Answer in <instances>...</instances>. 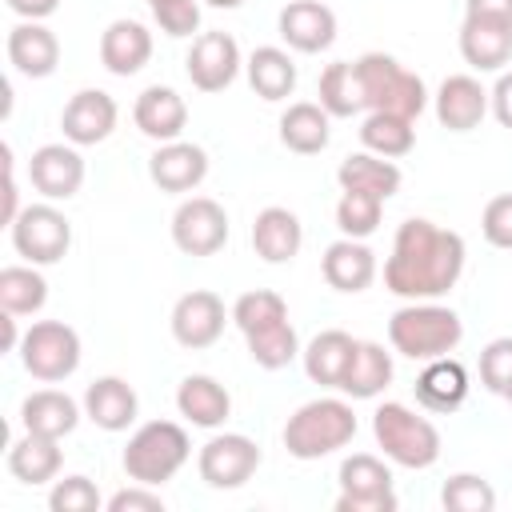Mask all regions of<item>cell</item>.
Returning <instances> with one entry per match:
<instances>
[{
    "mask_svg": "<svg viewBox=\"0 0 512 512\" xmlns=\"http://www.w3.org/2000/svg\"><path fill=\"white\" fill-rule=\"evenodd\" d=\"M148 176L160 192H192L208 176V152L188 140H168L148 156Z\"/></svg>",
    "mask_w": 512,
    "mask_h": 512,
    "instance_id": "17",
    "label": "cell"
},
{
    "mask_svg": "<svg viewBox=\"0 0 512 512\" xmlns=\"http://www.w3.org/2000/svg\"><path fill=\"white\" fill-rule=\"evenodd\" d=\"M244 68H248V84H252V92H256L260 100H284V96H292V88H296V64H292V56H288L284 48H276V44L256 48Z\"/></svg>",
    "mask_w": 512,
    "mask_h": 512,
    "instance_id": "34",
    "label": "cell"
},
{
    "mask_svg": "<svg viewBox=\"0 0 512 512\" xmlns=\"http://www.w3.org/2000/svg\"><path fill=\"white\" fill-rule=\"evenodd\" d=\"M12 228V248L28 260V264H56L64 260L68 244H72V224L68 216L48 200V204H28L20 208V216L8 224Z\"/></svg>",
    "mask_w": 512,
    "mask_h": 512,
    "instance_id": "8",
    "label": "cell"
},
{
    "mask_svg": "<svg viewBox=\"0 0 512 512\" xmlns=\"http://www.w3.org/2000/svg\"><path fill=\"white\" fill-rule=\"evenodd\" d=\"M204 4H212V8H240L244 0H204Z\"/></svg>",
    "mask_w": 512,
    "mask_h": 512,
    "instance_id": "52",
    "label": "cell"
},
{
    "mask_svg": "<svg viewBox=\"0 0 512 512\" xmlns=\"http://www.w3.org/2000/svg\"><path fill=\"white\" fill-rule=\"evenodd\" d=\"M332 116L312 104V100H300V104H288L284 116H280V144L296 156H316L328 148L332 140Z\"/></svg>",
    "mask_w": 512,
    "mask_h": 512,
    "instance_id": "29",
    "label": "cell"
},
{
    "mask_svg": "<svg viewBox=\"0 0 512 512\" xmlns=\"http://www.w3.org/2000/svg\"><path fill=\"white\" fill-rule=\"evenodd\" d=\"M388 340L400 356L408 360H436L456 352V344L464 340V324L452 308L436 304V300H408L404 308L392 312L388 320Z\"/></svg>",
    "mask_w": 512,
    "mask_h": 512,
    "instance_id": "2",
    "label": "cell"
},
{
    "mask_svg": "<svg viewBox=\"0 0 512 512\" xmlns=\"http://www.w3.org/2000/svg\"><path fill=\"white\" fill-rule=\"evenodd\" d=\"M144 4H148V8H160V4H168V0H144Z\"/></svg>",
    "mask_w": 512,
    "mask_h": 512,
    "instance_id": "53",
    "label": "cell"
},
{
    "mask_svg": "<svg viewBox=\"0 0 512 512\" xmlns=\"http://www.w3.org/2000/svg\"><path fill=\"white\" fill-rule=\"evenodd\" d=\"M320 272H324L328 288L356 296V292H364V288L376 280V252H372L364 240L340 236L336 244H328V248H324Z\"/></svg>",
    "mask_w": 512,
    "mask_h": 512,
    "instance_id": "21",
    "label": "cell"
},
{
    "mask_svg": "<svg viewBox=\"0 0 512 512\" xmlns=\"http://www.w3.org/2000/svg\"><path fill=\"white\" fill-rule=\"evenodd\" d=\"M48 300V280L36 272V264H8L0 268V308L12 316H32Z\"/></svg>",
    "mask_w": 512,
    "mask_h": 512,
    "instance_id": "37",
    "label": "cell"
},
{
    "mask_svg": "<svg viewBox=\"0 0 512 512\" xmlns=\"http://www.w3.org/2000/svg\"><path fill=\"white\" fill-rule=\"evenodd\" d=\"M488 112V92L476 76H444V84L436 88V120L448 128V132H472L480 128Z\"/></svg>",
    "mask_w": 512,
    "mask_h": 512,
    "instance_id": "20",
    "label": "cell"
},
{
    "mask_svg": "<svg viewBox=\"0 0 512 512\" xmlns=\"http://www.w3.org/2000/svg\"><path fill=\"white\" fill-rule=\"evenodd\" d=\"M276 320H288V304L280 292L272 288H256V292H244L236 304H232V324L240 332H256L264 324H276Z\"/></svg>",
    "mask_w": 512,
    "mask_h": 512,
    "instance_id": "41",
    "label": "cell"
},
{
    "mask_svg": "<svg viewBox=\"0 0 512 512\" xmlns=\"http://www.w3.org/2000/svg\"><path fill=\"white\" fill-rule=\"evenodd\" d=\"M480 232L492 248H504L512 252V192L504 196H492L484 204V216H480Z\"/></svg>",
    "mask_w": 512,
    "mask_h": 512,
    "instance_id": "44",
    "label": "cell"
},
{
    "mask_svg": "<svg viewBox=\"0 0 512 512\" xmlns=\"http://www.w3.org/2000/svg\"><path fill=\"white\" fill-rule=\"evenodd\" d=\"M240 64H244L240 60V44L228 32H200L192 40V48H188V60H184L188 80L200 92H224L236 80Z\"/></svg>",
    "mask_w": 512,
    "mask_h": 512,
    "instance_id": "13",
    "label": "cell"
},
{
    "mask_svg": "<svg viewBox=\"0 0 512 512\" xmlns=\"http://www.w3.org/2000/svg\"><path fill=\"white\" fill-rule=\"evenodd\" d=\"M440 504L448 512H492L496 508V488L476 472H456V476L444 480Z\"/></svg>",
    "mask_w": 512,
    "mask_h": 512,
    "instance_id": "40",
    "label": "cell"
},
{
    "mask_svg": "<svg viewBox=\"0 0 512 512\" xmlns=\"http://www.w3.org/2000/svg\"><path fill=\"white\" fill-rule=\"evenodd\" d=\"M20 364L40 384H60L80 368V336L64 320H36L20 340Z\"/></svg>",
    "mask_w": 512,
    "mask_h": 512,
    "instance_id": "7",
    "label": "cell"
},
{
    "mask_svg": "<svg viewBox=\"0 0 512 512\" xmlns=\"http://www.w3.org/2000/svg\"><path fill=\"white\" fill-rule=\"evenodd\" d=\"M480 384L496 396L512 388V336H500L480 352Z\"/></svg>",
    "mask_w": 512,
    "mask_h": 512,
    "instance_id": "43",
    "label": "cell"
},
{
    "mask_svg": "<svg viewBox=\"0 0 512 512\" xmlns=\"http://www.w3.org/2000/svg\"><path fill=\"white\" fill-rule=\"evenodd\" d=\"M140 412L136 388L120 376H100L84 388V416L104 432H124Z\"/></svg>",
    "mask_w": 512,
    "mask_h": 512,
    "instance_id": "22",
    "label": "cell"
},
{
    "mask_svg": "<svg viewBox=\"0 0 512 512\" xmlns=\"http://www.w3.org/2000/svg\"><path fill=\"white\" fill-rule=\"evenodd\" d=\"M48 508L52 512H96L100 508V492H96V484L88 476H64L48 492Z\"/></svg>",
    "mask_w": 512,
    "mask_h": 512,
    "instance_id": "42",
    "label": "cell"
},
{
    "mask_svg": "<svg viewBox=\"0 0 512 512\" xmlns=\"http://www.w3.org/2000/svg\"><path fill=\"white\" fill-rule=\"evenodd\" d=\"M356 344H360V340H352V336L340 332V328H328V332L312 336V344L300 352L308 380L320 384V388H340V380H344V372H348V364H352Z\"/></svg>",
    "mask_w": 512,
    "mask_h": 512,
    "instance_id": "30",
    "label": "cell"
},
{
    "mask_svg": "<svg viewBox=\"0 0 512 512\" xmlns=\"http://www.w3.org/2000/svg\"><path fill=\"white\" fill-rule=\"evenodd\" d=\"M60 464H64V452H60V440H56V436L24 432V436L8 448V472H12L20 484H48V480H56Z\"/></svg>",
    "mask_w": 512,
    "mask_h": 512,
    "instance_id": "31",
    "label": "cell"
},
{
    "mask_svg": "<svg viewBox=\"0 0 512 512\" xmlns=\"http://www.w3.org/2000/svg\"><path fill=\"white\" fill-rule=\"evenodd\" d=\"M356 76L364 88V108L368 112H396L416 120L428 108V88L416 72H408L396 56L388 52H364L356 60Z\"/></svg>",
    "mask_w": 512,
    "mask_h": 512,
    "instance_id": "6",
    "label": "cell"
},
{
    "mask_svg": "<svg viewBox=\"0 0 512 512\" xmlns=\"http://www.w3.org/2000/svg\"><path fill=\"white\" fill-rule=\"evenodd\" d=\"M340 496L336 512H396V492H392V472L380 456L356 452L340 464Z\"/></svg>",
    "mask_w": 512,
    "mask_h": 512,
    "instance_id": "9",
    "label": "cell"
},
{
    "mask_svg": "<svg viewBox=\"0 0 512 512\" xmlns=\"http://www.w3.org/2000/svg\"><path fill=\"white\" fill-rule=\"evenodd\" d=\"M276 28H280V40L288 48L312 56V52L332 48V40H336V12L328 4H320V0H292V4L280 8Z\"/></svg>",
    "mask_w": 512,
    "mask_h": 512,
    "instance_id": "16",
    "label": "cell"
},
{
    "mask_svg": "<svg viewBox=\"0 0 512 512\" xmlns=\"http://www.w3.org/2000/svg\"><path fill=\"white\" fill-rule=\"evenodd\" d=\"M172 244L184 256H216L228 244V212L212 196H192L172 212Z\"/></svg>",
    "mask_w": 512,
    "mask_h": 512,
    "instance_id": "11",
    "label": "cell"
},
{
    "mask_svg": "<svg viewBox=\"0 0 512 512\" xmlns=\"http://www.w3.org/2000/svg\"><path fill=\"white\" fill-rule=\"evenodd\" d=\"M416 400L428 412H456L468 400V372L452 356H436L416 376Z\"/></svg>",
    "mask_w": 512,
    "mask_h": 512,
    "instance_id": "27",
    "label": "cell"
},
{
    "mask_svg": "<svg viewBox=\"0 0 512 512\" xmlns=\"http://www.w3.org/2000/svg\"><path fill=\"white\" fill-rule=\"evenodd\" d=\"M244 340H248V356L268 372L288 368L300 356V340H296V328L288 320H276V324H264L256 332H244Z\"/></svg>",
    "mask_w": 512,
    "mask_h": 512,
    "instance_id": "38",
    "label": "cell"
},
{
    "mask_svg": "<svg viewBox=\"0 0 512 512\" xmlns=\"http://www.w3.org/2000/svg\"><path fill=\"white\" fill-rule=\"evenodd\" d=\"M152 16H156V24H160V32H168V36H192L196 28H200V4L196 0H168V4H160V8H152Z\"/></svg>",
    "mask_w": 512,
    "mask_h": 512,
    "instance_id": "45",
    "label": "cell"
},
{
    "mask_svg": "<svg viewBox=\"0 0 512 512\" xmlns=\"http://www.w3.org/2000/svg\"><path fill=\"white\" fill-rule=\"evenodd\" d=\"M20 20H48L56 8H60V0H4Z\"/></svg>",
    "mask_w": 512,
    "mask_h": 512,
    "instance_id": "49",
    "label": "cell"
},
{
    "mask_svg": "<svg viewBox=\"0 0 512 512\" xmlns=\"http://www.w3.org/2000/svg\"><path fill=\"white\" fill-rule=\"evenodd\" d=\"M468 248L464 236L412 216L396 228L392 256L384 260V288L400 300H440L456 288Z\"/></svg>",
    "mask_w": 512,
    "mask_h": 512,
    "instance_id": "1",
    "label": "cell"
},
{
    "mask_svg": "<svg viewBox=\"0 0 512 512\" xmlns=\"http://www.w3.org/2000/svg\"><path fill=\"white\" fill-rule=\"evenodd\" d=\"M0 324H4V348H8V352H12V348H20V340H24V336H16V316H12V312H4V316H0Z\"/></svg>",
    "mask_w": 512,
    "mask_h": 512,
    "instance_id": "51",
    "label": "cell"
},
{
    "mask_svg": "<svg viewBox=\"0 0 512 512\" xmlns=\"http://www.w3.org/2000/svg\"><path fill=\"white\" fill-rule=\"evenodd\" d=\"M352 436H356V412L348 400H336V396L300 404L284 424V448L296 460L332 456L336 448L352 444Z\"/></svg>",
    "mask_w": 512,
    "mask_h": 512,
    "instance_id": "3",
    "label": "cell"
},
{
    "mask_svg": "<svg viewBox=\"0 0 512 512\" xmlns=\"http://www.w3.org/2000/svg\"><path fill=\"white\" fill-rule=\"evenodd\" d=\"M8 64L28 76V80H44L56 72L60 64V40L52 28H44L40 20H20L8 32Z\"/></svg>",
    "mask_w": 512,
    "mask_h": 512,
    "instance_id": "19",
    "label": "cell"
},
{
    "mask_svg": "<svg viewBox=\"0 0 512 512\" xmlns=\"http://www.w3.org/2000/svg\"><path fill=\"white\" fill-rule=\"evenodd\" d=\"M392 384V352H384V344L376 340H360L352 352V364L340 380V392L352 400H372Z\"/></svg>",
    "mask_w": 512,
    "mask_h": 512,
    "instance_id": "32",
    "label": "cell"
},
{
    "mask_svg": "<svg viewBox=\"0 0 512 512\" xmlns=\"http://www.w3.org/2000/svg\"><path fill=\"white\" fill-rule=\"evenodd\" d=\"M196 468H200V480H204L208 488L228 492V488H240V484H248V480L256 476V468H260V448H256V440H248V436H240V432H220V436H212V440L200 448Z\"/></svg>",
    "mask_w": 512,
    "mask_h": 512,
    "instance_id": "10",
    "label": "cell"
},
{
    "mask_svg": "<svg viewBox=\"0 0 512 512\" xmlns=\"http://www.w3.org/2000/svg\"><path fill=\"white\" fill-rule=\"evenodd\" d=\"M176 408H180V416H184L188 424H196V428H220V424L228 420V412H232V396H228V388H224L216 376L196 372V376H184V380H180V388H176Z\"/></svg>",
    "mask_w": 512,
    "mask_h": 512,
    "instance_id": "26",
    "label": "cell"
},
{
    "mask_svg": "<svg viewBox=\"0 0 512 512\" xmlns=\"http://www.w3.org/2000/svg\"><path fill=\"white\" fill-rule=\"evenodd\" d=\"M192 456V444H188V432L172 420H148L140 424L128 444H124V472L128 480L136 484H152L160 488L164 480H172Z\"/></svg>",
    "mask_w": 512,
    "mask_h": 512,
    "instance_id": "4",
    "label": "cell"
},
{
    "mask_svg": "<svg viewBox=\"0 0 512 512\" xmlns=\"http://www.w3.org/2000/svg\"><path fill=\"white\" fill-rule=\"evenodd\" d=\"M504 400H508V404H512V388H508V392H504Z\"/></svg>",
    "mask_w": 512,
    "mask_h": 512,
    "instance_id": "54",
    "label": "cell"
},
{
    "mask_svg": "<svg viewBox=\"0 0 512 512\" xmlns=\"http://www.w3.org/2000/svg\"><path fill=\"white\" fill-rule=\"evenodd\" d=\"M460 56L476 72H500L512 60V24L464 16V24H460Z\"/></svg>",
    "mask_w": 512,
    "mask_h": 512,
    "instance_id": "23",
    "label": "cell"
},
{
    "mask_svg": "<svg viewBox=\"0 0 512 512\" xmlns=\"http://www.w3.org/2000/svg\"><path fill=\"white\" fill-rule=\"evenodd\" d=\"M336 180H340L344 192H372L380 200H388V196L400 192V168L392 160L376 156V152H352V156H344L340 168H336Z\"/></svg>",
    "mask_w": 512,
    "mask_h": 512,
    "instance_id": "33",
    "label": "cell"
},
{
    "mask_svg": "<svg viewBox=\"0 0 512 512\" xmlns=\"http://www.w3.org/2000/svg\"><path fill=\"white\" fill-rule=\"evenodd\" d=\"M316 96H320V108L328 116H356L364 108V88H360V76H356V64L352 60H336L320 72V84H316Z\"/></svg>",
    "mask_w": 512,
    "mask_h": 512,
    "instance_id": "36",
    "label": "cell"
},
{
    "mask_svg": "<svg viewBox=\"0 0 512 512\" xmlns=\"http://www.w3.org/2000/svg\"><path fill=\"white\" fill-rule=\"evenodd\" d=\"M372 436L384 448V456L400 468H432L440 460V432L428 416L412 412L408 404H380L372 412Z\"/></svg>",
    "mask_w": 512,
    "mask_h": 512,
    "instance_id": "5",
    "label": "cell"
},
{
    "mask_svg": "<svg viewBox=\"0 0 512 512\" xmlns=\"http://www.w3.org/2000/svg\"><path fill=\"white\" fill-rule=\"evenodd\" d=\"M380 216H384V200L372 192H344L336 204V228L340 236L352 240H368L380 228Z\"/></svg>",
    "mask_w": 512,
    "mask_h": 512,
    "instance_id": "39",
    "label": "cell"
},
{
    "mask_svg": "<svg viewBox=\"0 0 512 512\" xmlns=\"http://www.w3.org/2000/svg\"><path fill=\"white\" fill-rule=\"evenodd\" d=\"M20 216V196H16V172H12V148H8V188H4V224Z\"/></svg>",
    "mask_w": 512,
    "mask_h": 512,
    "instance_id": "50",
    "label": "cell"
},
{
    "mask_svg": "<svg viewBox=\"0 0 512 512\" xmlns=\"http://www.w3.org/2000/svg\"><path fill=\"white\" fill-rule=\"evenodd\" d=\"M464 16L512 24V0H464Z\"/></svg>",
    "mask_w": 512,
    "mask_h": 512,
    "instance_id": "48",
    "label": "cell"
},
{
    "mask_svg": "<svg viewBox=\"0 0 512 512\" xmlns=\"http://www.w3.org/2000/svg\"><path fill=\"white\" fill-rule=\"evenodd\" d=\"M28 180L44 200H72L84 184V156L76 144H40L28 160Z\"/></svg>",
    "mask_w": 512,
    "mask_h": 512,
    "instance_id": "14",
    "label": "cell"
},
{
    "mask_svg": "<svg viewBox=\"0 0 512 512\" xmlns=\"http://www.w3.org/2000/svg\"><path fill=\"white\" fill-rule=\"evenodd\" d=\"M416 120L396 116V112H368L360 124V144L364 152H376L384 160H400L416 148Z\"/></svg>",
    "mask_w": 512,
    "mask_h": 512,
    "instance_id": "35",
    "label": "cell"
},
{
    "mask_svg": "<svg viewBox=\"0 0 512 512\" xmlns=\"http://www.w3.org/2000/svg\"><path fill=\"white\" fill-rule=\"evenodd\" d=\"M20 420H24V432H40V436L64 440L80 424V404L60 388H40L20 404Z\"/></svg>",
    "mask_w": 512,
    "mask_h": 512,
    "instance_id": "28",
    "label": "cell"
},
{
    "mask_svg": "<svg viewBox=\"0 0 512 512\" xmlns=\"http://www.w3.org/2000/svg\"><path fill=\"white\" fill-rule=\"evenodd\" d=\"M304 244V228L296 220V212L272 204L264 212H256L252 220V248L264 264H288Z\"/></svg>",
    "mask_w": 512,
    "mask_h": 512,
    "instance_id": "25",
    "label": "cell"
},
{
    "mask_svg": "<svg viewBox=\"0 0 512 512\" xmlns=\"http://www.w3.org/2000/svg\"><path fill=\"white\" fill-rule=\"evenodd\" d=\"M132 120H136V128H140L148 140L168 144V140H180V132H184V124H188V104H184V96H180L176 88L152 84V88H144V92L136 96Z\"/></svg>",
    "mask_w": 512,
    "mask_h": 512,
    "instance_id": "18",
    "label": "cell"
},
{
    "mask_svg": "<svg viewBox=\"0 0 512 512\" xmlns=\"http://www.w3.org/2000/svg\"><path fill=\"white\" fill-rule=\"evenodd\" d=\"M116 116H120V108H116V100H112L108 92H100V88H80V92L64 104L60 128H64V140H68V144L88 148V144H100V140L112 136Z\"/></svg>",
    "mask_w": 512,
    "mask_h": 512,
    "instance_id": "15",
    "label": "cell"
},
{
    "mask_svg": "<svg viewBox=\"0 0 512 512\" xmlns=\"http://www.w3.org/2000/svg\"><path fill=\"white\" fill-rule=\"evenodd\" d=\"M488 108L504 128H512V72H500L496 88L488 92Z\"/></svg>",
    "mask_w": 512,
    "mask_h": 512,
    "instance_id": "47",
    "label": "cell"
},
{
    "mask_svg": "<svg viewBox=\"0 0 512 512\" xmlns=\"http://www.w3.org/2000/svg\"><path fill=\"white\" fill-rule=\"evenodd\" d=\"M108 512H164V496L152 484L132 480V488H120L108 496Z\"/></svg>",
    "mask_w": 512,
    "mask_h": 512,
    "instance_id": "46",
    "label": "cell"
},
{
    "mask_svg": "<svg viewBox=\"0 0 512 512\" xmlns=\"http://www.w3.org/2000/svg\"><path fill=\"white\" fill-rule=\"evenodd\" d=\"M152 60V32L140 20H112L100 36V64L112 76H136Z\"/></svg>",
    "mask_w": 512,
    "mask_h": 512,
    "instance_id": "24",
    "label": "cell"
},
{
    "mask_svg": "<svg viewBox=\"0 0 512 512\" xmlns=\"http://www.w3.org/2000/svg\"><path fill=\"white\" fill-rule=\"evenodd\" d=\"M224 324H228L224 300L216 292H208V288H192L172 304V336L188 352L212 348L224 336Z\"/></svg>",
    "mask_w": 512,
    "mask_h": 512,
    "instance_id": "12",
    "label": "cell"
}]
</instances>
